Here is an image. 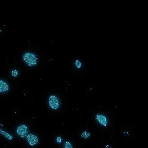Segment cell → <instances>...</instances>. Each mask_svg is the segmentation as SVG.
Segmentation results:
<instances>
[{"instance_id":"6da1fadb","label":"cell","mask_w":148,"mask_h":148,"mask_svg":"<svg viewBox=\"0 0 148 148\" xmlns=\"http://www.w3.org/2000/svg\"><path fill=\"white\" fill-rule=\"evenodd\" d=\"M22 59L25 64L29 67H34L38 64V57L33 53H25L23 55Z\"/></svg>"},{"instance_id":"7a4b0ae2","label":"cell","mask_w":148,"mask_h":148,"mask_svg":"<svg viewBox=\"0 0 148 148\" xmlns=\"http://www.w3.org/2000/svg\"><path fill=\"white\" fill-rule=\"evenodd\" d=\"M48 104L50 108L54 110H57L60 107V100L56 95H50L48 99Z\"/></svg>"},{"instance_id":"3957f363","label":"cell","mask_w":148,"mask_h":148,"mask_svg":"<svg viewBox=\"0 0 148 148\" xmlns=\"http://www.w3.org/2000/svg\"><path fill=\"white\" fill-rule=\"evenodd\" d=\"M28 133V128L25 125H22L17 128V133L21 138L26 137Z\"/></svg>"},{"instance_id":"277c9868","label":"cell","mask_w":148,"mask_h":148,"mask_svg":"<svg viewBox=\"0 0 148 148\" xmlns=\"http://www.w3.org/2000/svg\"><path fill=\"white\" fill-rule=\"evenodd\" d=\"M95 118L96 120L100 124L104 127H106L108 125V120L106 116L102 114H97L96 115Z\"/></svg>"},{"instance_id":"5b68a950","label":"cell","mask_w":148,"mask_h":148,"mask_svg":"<svg viewBox=\"0 0 148 148\" xmlns=\"http://www.w3.org/2000/svg\"><path fill=\"white\" fill-rule=\"evenodd\" d=\"M27 140L28 143L31 146L36 145L38 142L37 136L33 134H30L27 136Z\"/></svg>"},{"instance_id":"8992f818","label":"cell","mask_w":148,"mask_h":148,"mask_svg":"<svg viewBox=\"0 0 148 148\" xmlns=\"http://www.w3.org/2000/svg\"><path fill=\"white\" fill-rule=\"evenodd\" d=\"M9 87L5 81L0 80V93H4L8 91Z\"/></svg>"},{"instance_id":"52a82bcc","label":"cell","mask_w":148,"mask_h":148,"mask_svg":"<svg viewBox=\"0 0 148 148\" xmlns=\"http://www.w3.org/2000/svg\"><path fill=\"white\" fill-rule=\"evenodd\" d=\"M73 65L77 69L80 70L82 68L83 63L82 61L80 60V59H75L73 61Z\"/></svg>"},{"instance_id":"ba28073f","label":"cell","mask_w":148,"mask_h":148,"mask_svg":"<svg viewBox=\"0 0 148 148\" xmlns=\"http://www.w3.org/2000/svg\"><path fill=\"white\" fill-rule=\"evenodd\" d=\"M0 133L5 137L6 138H7L8 140H12L13 139L12 136L4 130H2L1 129H0Z\"/></svg>"},{"instance_id":"9c48e42d","label":"cell","mask_w":148,"mask_h":148,"mask_svg":"<svg viewBox=\"0 0 148 148\" xmlns=\"http://www.w3.org/2000/svg\"><path fill=\"white\" fill-rule=\"evenodd\" d=\"M91 136V133L87 131H84L83 132L82 134H81V137L84 139L87 140L89 138L90 136Z\"/></svg>"},{"instance_id":"30bf717a","label":"cell","mask_w":148,"mask_h":148,"mask_svg":"<svg viewBox=\"0 0 148 148\" xmlns=\"http://www.w3.org/2000/svg\"><path fill=\"white\" fill-rule=\"evenodd\" d=\"M63 148H73L71 143L68 141H66Z\"/></svg>"},{"instance_id":"8fae6325","label":"cell","mask_w":148,"mask_h":148,"mask_svg":"<svg viewBox=\"0 0 148 148\" xmlns=\"http://www.w3.org/2000/svg\"><path fill=\"white\" fill-rule=\"evenodd\" d=\"M18 72L17 70H13L12 71H11V75L13 77H17V76L18 75Z\"/></svg>"},{"instance_id":"7c38bea8","label":"cell","mask_w":148,"mask_h":148,"mask_svg":"<svg viewBox=\"0 0 148 148\" xmlns=\"http://www.w3.org/2000/svg\"><path fill=\"white\" fill-rule=\"evenodd\" d=\"M56 142H57L58 143L60 144V143H62V139L61 138L60 136H58V137H57V138H56Z\"/></svg>"},{"instance_id":"4fadbf2b","label":"cell","mask_w":148,"mask_h":148,"mask_svg":"<svg viewBox=\"0 0 148 148\" xmlns=\"http://www.w3.org/2000/svg\"><path fill=\"white\" fill-rule=\"evenodd\" d=\"M106 148H111V147L110 146V145H106Z\"/></svg>"},{"instance_id":"5bb4252c","label":"cell","mask_w":148,"mask_h":148,"mask_svg":"<svg viewBox=\"0 0 148 148\" xmlns=\"http://www.w3.org/2000/svg\"><path fill=\"white\" fill-rule=\"evenodd\" d=\"M0 126H3V125H2V124H1V123H0Z\"/></svg>"}]
</instances>
